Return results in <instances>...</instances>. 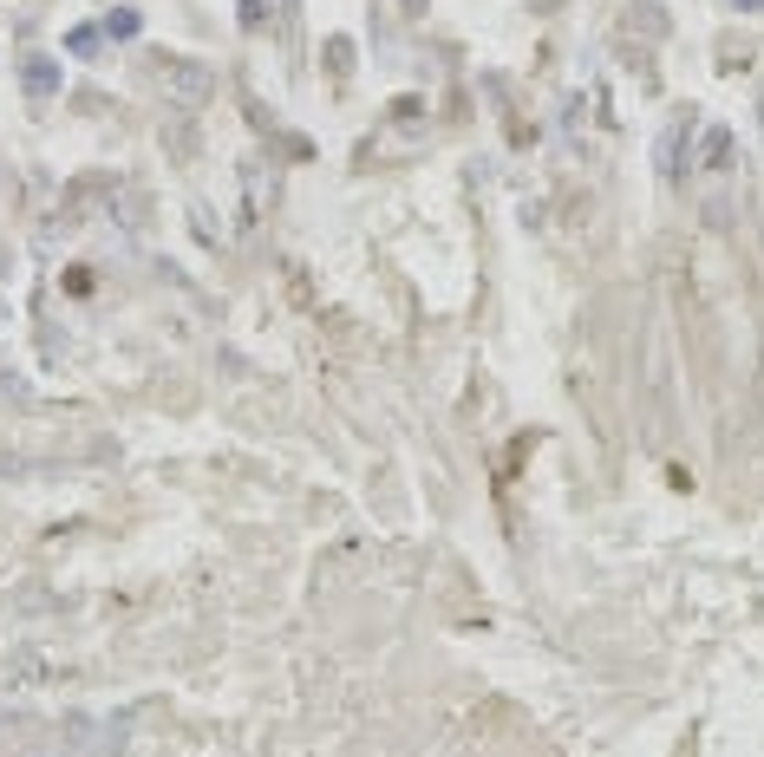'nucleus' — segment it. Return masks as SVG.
<instances>
[{"instance_id": "1", "label": "nucleus", "mask_w": 764, "mask_h": 757, "mask_svg": "<svg viewBox=\"0 0 764 757\" xmlns=\"http://www.w3.org/2000/svg\"><path fill=\"white\" fill-rule=\"evenodd\" d=\"M20 85H27V98H53V92H59V59L33 53L27 66H20Z\"/></svg>"}, {"instance_id": "2", "label": "nucleus", "mask_w": 764, "mask_h": 757, "mask_svg": "<svg viewBox=\"0 0 764 757\" xmlns=\"http://www.w3.org/2000/svg\"><path fill=\"white\" fill-rule=\"evenodd\" d=\"M209 85H216V79H209V66H196V59L170 72V92H177V98H196V105L209 98Z\"/></svg>"}, {"instance_id": "3", "label": "nucleus", "mask_w": 764, "mask_h": 757, "mask_svg": "<svg viewBox=\"0 0 764 757\" xmlns=\"http://www.w3.org/2000/svg\"><path fill=\"white\" fill-rule=\"evenodd\" d=\"M66 53H72V59H98V53H105V27H92V20H79V27L66 33Z\"/></svg>"}, {"instance_id": "4", "label": "nucleus", "mask_w": 764, "mask_h": 757, "mask_svg": "<svg viewBox=\"0 0 764 757\" xmlns=\"http://www.w3.org/2000/svg\"><path fill=\"white\" fill-rule=\"evenodd\" d=\"M144 33V14L138 7H112V20H105V40H138Z\"/></svg>"}, {"instance_id": "5", "label": "nucleus", "mask_w": 764, "mask_h": 757, "mask_svg": "<svg viewBox=\"0 0 764 757\" xmlns=\"http://www.w3.org/2000/svg\"><path fill=\"white\" fill-rule=\"evenodd\" d=\"M66 294H92V268H72V275H66Z\"/></svg>"}, {"instance_id": "6", "label": "nucleus", "mask_w": 764, "mask_h": 757, "mask_svg": "<svg viewBox=\"0 0 764 757\" xmlns=\"http://www.w3.org/2000/svg\"><path fill=\"white\" fill-rule=\"evenodd\" d=\"M242 20H249V27H255V20H268V0H242Z\"/></svg>"}, {"instance_id": "7", "label": "nucleus", "mask_w": 764, "mask_h": 757, "mask_svg": "<svg viewBox=\"0 0 764 757\" xmlns=\"http://www.w3.org/2000/svg\"><path fill=\"white\" fill-rule=\"evenodd\" d=\"M732 7L738 14H764V0H732Z\"/></svg>"}]
</instances>
